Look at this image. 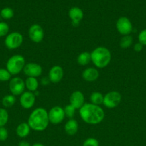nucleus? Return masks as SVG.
Returning <instances> with one entry per match:
<instances>
[{
    "label": "nucleus",
    "instance_id": "35",
    "mask_svg": "<svg viewBox=\"0 0 146 146\" xmlns=\"http://www.w3.org/2000/svg\"><path fill=\"white\" fill-rule=\"evenodd\" d=\"M31 146H44V145H43V144L40 143H36L33 144V145Z\"/></svg>",
    "mask_w": 146,
    "mask_h": 146
},
{
    "label": "nucleus",
    "instance_id": "22",
    "mask_svg": "<svg viewBox=\"0 0 146 146\" xmlns=\"http://www.w3.org/2000/svg\"><path fill=\"white\" fill-rule=\"evenodd\" d=\"M90 101L92 104L94 105L100 106V104H103V99H104V96L98 91H94L91 94L90 97Z\"/></svg>",
    "mask_w": 146,
    "mask_h": 146
},
{
    "label": "nucleus",
    "instance_id": "8",
    "mask_svg": "<svg viewBox=\"0 0 146 146\" xmlns=\"http://www.w3.org/2000/svg\"><path fill=\"white\" fill-rule=\"evenodd\" d=\"M48 117L50 123L52 124L57 125L61 123L65 118L64 108L59 106L52 107L48 112Z\"/></svg>",
    "mask_w": 146,
    "mask_h": 146
},
{
    "label": "nucleus",
    "instance_id": "6",
    "mask_svg": "<svg viewBox=\"0 0 146 146\" xmlns=\"http://www.w3.org/2000/svg\"><path fill=\"white\" fill-rule=\"evenodd\" d=\"M122 100L121 94L117 91H111L104 96L103 105L107 108H115L120 104Z\"/></svg>",
    "mask_w": 146,
    "mask_h": 146
},
{
    "label": "nucleus",
    "instance_id": "4",
    "mask_svg": "<svg viewBox=\"0 0 146 146\" xmlns=\"http://www.w3.org/2000/svg\"><path fill=\"white\" fill-rule=\"evenodd\" d=\"M26 65L25 58L20 54H15L10 57L6 64V68L11 76H15L23 71Z\"/></svg>",
    "mask_w": 146,
    "mask_h": 146
},
{
    "label": "nucleus",
    "instance_id": "24",
    "mask_svg": "<svg viewBox=\"0 0 146 146\" xmlns=\"http://www.w3.org/2000/svg\"><path fill=\"white\" fill-rule=\"evenodd\" d=\"M9 121L8 111L4 108H0V127H4Z\"/></svg>",
    "mask_w": 146,
    "mask_h": 146
},
{
    "label": "nucleus",
    "instance_id": "9",
    "mask_svg": "<svg viewBox=\"0 0 146 146\" xmlns=\"http://www.w3.org/2000/svg\"><path fill=\"white\" fill-rule=\"evenodd\" d=\"M116 29L121 35H130L133 31V24L126 17H121L116 21Z\"/></svg>",
    "mask_w": 146,
    "mask_h": 146
},
{
    "label": "nucleus",
    "instance_id": "16",
    "mask_svg": "<svg viewBox=\"0 0 146 146\" xmlns=\"http://www.w3.org/2000/svg\"><path fill=\"white\" fill-rule=\"evenodd\" d=\"M82 76L84 81L87 82H93L98 79L99 78V71L97 68L93 67H89L85 68L82 71Z\"/></svg>",
    "mask_w": 146,
    "mask_h": 146
},
{
    "label": "nucleus",
    "instance_id": "27",
    "mask_svg": "<svg viewBox=\"0 0 146 146\" xmlns=\"http://www.w3.org/2000/svg\"><path fill=\"white\" fill-rule=\"evenodd\" d=\"M64 114H65V116L68 117L69 118H72L74 117V113H75L76 109L74 106L71 105V104H69L67 105L64 108Z\"/></svg>",
    "mask_w": 146,
    "mask_h": 146
},
{
    "label": "nucleus",
    "instance_id": "36",
    "mask_svg": "<svg viewBox=\"0 0 146 146\" xmlns=\"http://www.w3.org/2000/svg\"><path fill=\"white\" fill-rule=\"evenodd\" d=\"M0 18H1V15H0Z\"/></svg>",
    "mask_w": 146,
    "mask_h": 146
},
{
    "label": "nucleus",
    "instance_id": "15",
    "mask_svg": "<svg viewBox=\"0 0 146 146\" xmlns=\"http://www.w3.org/2000/svg\"><path fill=\"white\" fill-rule=\"evenodd\" d=\"M70 104L75 108V109H80L85 103L84 96L82 92L80 91H75L72 93L70 97Z\"/></svg>",
    "mask_w": 146,
    "mask_h": 146
},
{
    "label": "nucleus",
    "instance_id": "26",
    "mask_svg": "<svg viewBox=\"0 0 146 146\" xmlns=\"http://www.w3.org/2000/svg\"><path fill=\"white\" fill-rule=\"evenodd\" d=\"M11 75L7 68H0V81L5 82V81H10Z\"/></svg>",
    "mask_w": 146,
    "mask_h": 146
},
{
    "label": "nucleus",
    "instance_id": "2",
    "mask_svg": "<svg viewBox=\"0 0 146 146\" xmlns=\"http://www.w3.org/2000/svg\"><path fill=\"white\" fill-rule=\"evenodd\" d=\"M27 123L33 131L37 132L44 131L50 123L48 112L42 107L37 108L29 115Z\"/></svg>",
    "mask_w": 146,
    "mask_h": 146
},
{
    "label": "nucleus",
    "instance_id": "29",
    "mask_svg": "<svg viewBox=\"0 0 146 146\" xmlns=\"http://www.w3.org/2000/svg\"><path fill=\"white\" fill-rule=\"evenodd\" d=\"M82 146H99V142L96 138H88L83 142Z\"/></svg>",
    "mask_w": 146,
    "mask_h": 146
},
{
    "label": "nucleus",
    "instance_id": "1",
    "mask_svg": "<svg viewBox=\"0 0 146 146\" xmlns=\"http://www.w3.org/2000/svg\"><path fill=\"white\" fill-rule=\"evenodd\" d=\"M80 115L84 123L90 125H97L104 120V110L100 106L92 103L84 104L80 108Z\"/></svg>",
    "mask_w": 146,
    "mask_h": 146
},
{
    "label": "nucleus",
    "instance_id": "14",
    "mask_svg": "<svg viewBox=\"0 0 146 146\" xmlns=\"http://www.w3.org/2000/svg\"><path fill=\"white\" fill-rule=\"evenodd\" d=\"M68 15L70 19H71L72 24L74 27H77L80 24V21L83 19L84 13H83L82 10L79 8V7H73L69 10Z\"/></svg>",
    "mask_w": 146,
    "mask_h": 146
},
{
    "label": "nucleus",
    "instance_id": "25",
    "mask_svg": "<svg viewBox=\"0 0 146 146\" xmlns=\"http://www.w3.org/2000/svg\"><path fill=\"white\" fill-rule=\"evenodd\" d=\"M14 11L12 9L9 8V7H5V8L2 9L0 11V15L1 17H2L4 19H10L14 17Z\"/></svg>",
    "mask_w": 146,
    "mask_h": 146
},
{
    "label": "nucleus",
    "instance_id": "11",
    "mask_svg": "<svg viewBox=\"0 0 146 146\" xmlns=\"http://www.w3.org/2000/svg\"><path fill=\"white\" fill-rule=\"evenodd\" d=\"M36 101V96L30 91H24L19 98L20 105L24 109H30L34 106Z\"/></svg>",
    "mask_w": 146,
    "mask_h": 146
},
{
    "label": "nucleus",
    "instance_id": "10",
    "mask_svg": "<svg viewBox=\"0 0 146 146\" xmlns=\"http://www.w3.org/2000/svg\"><path fill=\"white\" fill-rule=\"evenodd\" d=\"M30 40L34 43H40L44 37V32L42 27L37 24H32L28 31Z\"/></svg>",
    "mask_w": 146,
    "mask_h": 146
},
{
    "label": "nucleus",
    "instance_id": "30",
    "mask_svg": "<svg viewBox=\"0 0 146 146\" xmlns=\"http://www.w3.org/2000/svg\"><path fill=\"white\" fill-rule=\"evenodd\" d=\"M138 42H140L143 46H146V29L142 30L138 34Z\"/></svg>",
    "mask_w": 146,
    "mask_h": 146
},
{
    "label": "nucleus",
    "instance_id": "32",
    "mask_svg": "<svg viewBox=\"0 0 146 146\" xmlns=\"http://www.w3.org/2000/svg\"><path fill=\"white\" fill-rule=\"evenodd\" d=\"M143 46L142 45L140 42L136 43V44H135L134 46H133V49H134V51H135V52H140V51L143 50Z\"/></svg>",
    "mask_w": 146,
    "mask_h": 146
},
{
    "label": "nucleus",
    "instance_id": "13",
    "mask_svg": "<svg viewBox=\"0 0 146 146\" xmlns=\"http://www.w3.org/2000/svg\"><path fill=\"white\" fill-rule=\"evenodd\" d=\"M63 76H64V71L60 66H54L49 71L48 78L50 82L54 84L59 83L62 81Z\"/></svg>",
    "mask_w": 146,
    "mask_h": 146
},
{
    "label": "nucleus",
    "instance_id": "28",
    "mask_svg": "<svg viewBox=\"0 0 146 146\" xmlns=\"http://www.w3.org/2000/svg\"><path fill=\"white\" fill-rule=\"evenodd\" d=\"M9 31V27L4 21L0 22V37L7 36Z\"/></svg>",
    "mask_w": 146,
    "mask_h": 146
},
{
    "label": "nucleus",
    "instance_id": "5",
    "mask_svg": "<svg viewBox=\"0 0 146 146\" xmlns=\"http://www.w3.org/2000/svg\"><path fill=\"white\" fill-rule=\"evenodd\" d=\"M24 41V37L21 33L13 31L9 33L4 40V44L8 49H17L20 47Z\"/></svg>",
    "mask_w": 146,
    "mask_h": 146
},
{
    "label": "nucleus",
    "instance_id": "20",
    "mask_svg": "<svg viewBox=\"0 0 146 146\" xmlns=\"http://www.w3.org/2000/svg\"><path fill=\"white\" fill-rule=\"evenodd\" d=\"M77 61L78 64L81 66L87 65L91 61V54H90V53L87 52V51L82 52L77 56Z\"/></svg>",
    "mask_w": 146,
    "mask_h": 146
},
{
    "label": "nucleus",
    "instance_id": "3",
    "mask_svg": "<svg viewBox=\"0 0 146 146\" xmlns=\"http://www.w3.org/2000/svg\"><path fill=\"white\" fill-rule=\"evenodd\" d=\"M90 54H91V61L97 68H105L111 61V52L106 47H97L90 53Z\"/></svg>",
    "mask_w": 146,
    "mask_h": 146
},
{
    "label": "nucleus",
    "instance_id": "18",
    "mask_svg": "<svg viewBox=\"0 0 146 146\" xmlns=\"http://www.w3.org/2000/svg\"><path fill=\"white\" fill-rule=\"evenodd\" d=\"M31 131V128L27 123H21L17 125L16 128V133L17 136L21 138H24L29 135Z\"/></svg>",
    "mask_w": 146,
    "mask_h": 146
},
{
    "label": "nucleus",
    "instance_id": "33",
    "mask_svg": "<svg viewBox=\"0 0 146 146\" xmlns=\"http://www.w3.org/2000/svg\"><path fill=\"white\" fill-rule=\"evenodd\" d=\"M50 83V79H49L48 76L47 77H43L41 79V84L43 86H47Z\"/></svg>",
    "mask_w": 146,
    "mask_h": 146
},
{
    "label": "nucleus",
    "instance_id": "23",
    "mask_svg": "<svg viewBox=\"0 0 146 146\" xmlns=\"http://www.w3.org/2000/svg\"><path fill=\"white\" fill-rule=\"evenodd\" d=\"M133 37L130 35L123 36L120 41V46L122 48H127L133 44Z\"/></svg>",
    "mask_w": 146,
    "mask_h": 146
},
{
    "label": "nucleus",
    "instance_id": "19",
    "mask_svg": "<svg viewBox=\"0 0 146 146\" xmlns=\"http://www.w3.org/2000/svg\"><path fill=\"white\" fill-rule=\"evenodd\" d=\"M24 82H25L26 88H27L28 91L34 93L38 89L39 81L37 79V78L27 77V78L24 81Z\"/></svg>",
    "mask_w": 146,
    "mask_h": 146
},
{
    "label": "nucleus",
    "instance_id": "34",
    "mask_svg": "<svg viewBox=\"0 0 146 146\" xmlns=\"http://www.w3.org/2000/svg\"><path fill=\"white\" fill-rule=\"evenodd\" d=\"M18 146H31L29 142L26 141H21L19 143Z\"/></svg>",
    "mask_w": 146,
    "mask_h": 146
},
{
    "label": "nucleus",
    "instance_id": "7",
    "mask_svg": "<svg viewBox=\"0 0 146 146\" xmlns=\"http://www.w3.org/2000/svg\"><path fill=\"white\" fill-rule=\"evenodd\" d=\"M25 82L20 77H14L11 78L9 84V88L11 94L14 96H21L24 92L25 89Z\"/></svg>",
    "mask_w": 146,
    "mask_h": 146
},
{
    "label": "nucleus",
    "instance_id": "12",
    "mask_svg": "<svg viewBox=\"0 0 146 146\" xmlns=\"http://www.w3.org/2000/svg\"><path fill=\"white\" fill-rule=\"evenodd\" d=\"M23 71H24V74L28 77L37 78V77L41 76V74H42V68L39 64L30 62L28 64H26Z\"/></svg>",
    "mask_w": 146,
    "mask_h": 146
},
{
    "label": "nucleus",
    "instance_id": "17",
    "mask_svg": "<svg viewBox=\"0 0 146 146\" xmlns=\"http://www.w3.org/2000/svg\"><path fill=\"white\" fill-rule=\"evenodd\" d=\"M79 129L78 123L76 120L71 119L69 120L64 125V131L69 135H74L77 133Z\"/></svg>",
    "mask_w": 146,
    "mask_h": 146
},
{
    "label": "nucleus",
    "instance_id": "31",
    "mask_svg": "<svg viewBox=\"0 0 146 146\" xmlns=\"http://www.w3.org/2000/svg\"><path fill=\"white\" fill-rule=\"evenodd\" d=\"M9 133L5 127H0V141H5L8 138Z\"/></svg>",
    "mask_w": 146,
    "mask_h": 146
},
{
    "label": "nucleus",
    "instance_id": "21",
    "mask_svg": "<svg viewBox=\"0 0 146 146\" xmlns=\"http://www.w3.org/2000/svg\"><path fill=\"white\" fill-rule=\"evenodd\" d=\"M16 103V97L12 94L4 96L1 100V104L4 108H11Z\"/></svg>",
    "mask_w": 146,
    "mask_h": 146
}]
</instances>
